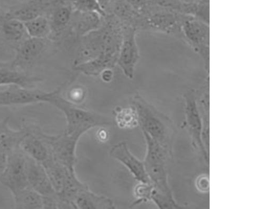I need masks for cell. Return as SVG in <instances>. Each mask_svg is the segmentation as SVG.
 <instances>
[{"label":"cell","instance_id":"cell-25","mask_svg":"<svg viewBox=\"0 0 262 209\" xmlns=\"http://www.w3.org/2000/svg\"><path fill=\"white\" fill-rule=\"evenodd\" d=\"M70 95L71 100H72V102L80 101L84 97V92L82 88L78 87L71 91Z\"/></svg>","mask_w":262,"mask_h":209},{"label":"cell","instance_id":"cell-4","mask_svg":"<svg viewBox=\"0 0 262 209\" xmlns=\"http://www.w3.org/2000/svg\"><path fill=\"white\" fill-rule=\"evenodd\" d=\"M34 131L47 144L51 154L56 161L71 170L75 171L76 150L78 139L65 132L59 136H51L42 133L37 128Z\"/></svg>","mask_w":262,"mask_h":209},{"label":"cell","instance_id":"cell-15","mask_svg":"<svg viewBox=\"0 0 262 209\" xmlns=\"http://www.w3.org/2000/svg\"><path fill=\"white\" fill-rule=\"evenodd\" d=\"M41 81L39 77L29 75L15 69H0V87L13 85L33 89Z\"/></svg>","mask_w":262,"mask_h":209},{"label":"cell","instance_id":"cell-11","mask_svg":"<svg viewBox=\"0 0 262 209\" xmlns=\"http://www.w3.org/2000/svg\"><path fill=\"white\" fill-rule=\"evenodd\" d=\"M27 178L29 186L42 197L57 195L42 165L28 155Z\"/></svg>","mask_w":262,"mask_h":209},{"label":"cell","instance_id":"cell-13","mask_svg":"<svg viewBox=\"0 0 262 209\" xmlns=\"http://www.w3.org/2000/svg\"><path fill=\"white\" fill-rule=\"evenodd\" d=\"M19 149L40 163L52 156L47 144L34 130H29L28 134L20 142Z\"/></svg>","mask_w":262,"mask_h":209},{"label":"cell","instance_id":"cell-24","mask_svg":"<svg viewBox=\"0 0 262 209\" xmlns=\"http://www.w3.org/2000/svg\"><path fill=\"white\" fill-rule=\"evenodd\" d=\"M195 185L198 189L202 193L208 192L209 190V180L208 176L201 175L196 180Z\"/></svg>","mask_w":262,"mask_h":209},{"label":"cell","instance_id":"cell-27","mask_svg":"<svg viewBox=\"0 0 262 209\" xmlns=\"http://www.w3.org/2000/svg\"><path fill=\"white\" fill-rule=\"evenodd\" d=\"M100 74L102 80L106 83L110 82L114 77V72L111 68L105 69Z\"/></svg>","mask_w":262,"mask_h":209},{"label":"cell","instance_id":"cell-18","mask_svg":"<svg viewBox=\"0 0 262 209\" xmlns=\"http://www.w3.org/2000/svg\"><path fill=\"white\" fill-rule=\"evenodd\" d=\"M15 208H43L42 196L30 186L13 194Z\"/></svg>","mask_w":262,"mask_h":209},{"label":"cell","instance_id":"cell-12","mask_svg":"<svg viewBox=\"0 0 262 209\" xmlns=\"http://www.w3.org/2000/svg\"><path fill=\"white\" fill-rule=\"evenodd\" d=\"M185 116L186 126L191 137L193 147L208 161V153L202 140V116H200L194 102H189L187 104Z\"/></svg>","mask_w":262,"mask_h":209},{"label":"cell","instance_id":"cell-9","mask_svg":"<svg viewBox=\"0 0 262 209\" xmlns=\"http://www.w3.org/2000/svg\"><path fill=\"white\" fill-rule=\"evenodd\" d=\"M45 93L17 86L0 87V107L25 106L43 102Z\"/></svg>","mask_w":262,"mask_h":209},{"label":"cell","instance_id":"cell-19","mask_svg":"<svg viewBox=\"0 0 262 209\" xmlns=\"http://www.w3.org/2000/svg\"><path fill=\"white\" fill-rule=\"evenodd\" d=\"M75 11V24L78 34L85 36L99 28L101 16L98 14Z\"/></svg>","mask_w":262,"mask_h":209},{"label":"cell","instance_id":"cell-3","mask_svg":"<svg viewBox=\"0 0 262 209\" xmlns=\"http://www.w3.org/2000/svg\"><path fill=\"white\" fill-rule=\"evenodd\" d=\"M146 153L143 162L151 184L158 192L173 199L168 183L167 163L171 152L148 135H144Z\"/></svg>","mask_w":262,"mask_h":209},{"label":"cell","instance_id":"cell-17","mask_svg":"<svg viewBox=\"0 0 262 209\" xmlns=\"http://www.w3.org/2000/svg\"><path fill=\"white\" fill-rule=\"evenodd\" d=\"M0 31L5 38L12 43L23 41L29 36L25 23L14 18H7L0 14Z\"/></svg>","mask_w":262,"mask_h":209},{"label":"cell","instance_id":"cell-10","mask_svg":"<svg viewBox=\"0 0 262 209\" xmlns=\"http://www.w3.org/2000/svg\"><path fill=\"white\" fill-rule=\"evenodd\" d=\"M110 155L124 165L138 181L151 184L144 162L130 152L126 142H120L113 146Z\"/></svg>","mask_w":262,"mask_h":209},{"label":"cell","instance_id":"cell-6","mask_svg":"<svg viewBox=\"0 0 262 209\" xmlns=\"http://www.w3.org/2000/svg\"><path fill=\"white\" fill-rule=\"evenodd\" d=\"M46 47V39L30 37L26 38L16 48L11 69L27 70L32 68L45 52Z\"/></svg>","mask_w":262,"mask_h":209},{"label":"cell","instance_id":"cell-21","mask_svg":"<svg viewBox=\"0 0 262 209\" xmlns=\"http://www.w3.org/2000/svg\"><path fill=\"white\" fill-rule=\"evenodd\" d=\"M49 19L51 34L58 33L69 23L72 18V8L69 6L60 5L53 9L50 13Z\"/></svg>","mask_w":262,"mask_h":209},{"label":"cell","instance_id":"cell-28","mask_svg":"<svg viewBox=\"0 0 262 209\" xmlns=\"http://www.w3.org/2000/svg\"><path fill=\"white\" fill-rule=\"evenodd\" d=\"M135 10L140 9L143 5L144 0H124Z\"/></svg>","mask_w":262,"mask_h":209},{"label":"cell","instance_id":"cell-22","mask_svg":"<svg viewBox=\"0 0 262 209\" xmlns=\"http://www.w3.org/2000/svg\"><path fill=\"white\" fill-rule=\"evenodd\" d=\"M73 6L76 11L97 13L101 17L106 16V12L97 0H73Z\"/></svg>","mask_w":262,"mask_h":209},{"label":"cell","instance_id":"cell-1","mask_svg":"<svg viewBox=\"0 0 262 209\" xmlns=\"http://www.w3.org/2000/svg\"><path fill=\"white\" fill-rule=\"evenodd\" d=\"M60 92L59 89L46 92L43 102L52 104L64 114L67 121L65 133L69 135L79 139L87 131L111 123V121L103 116L77 107L74 102L63 98Z\"/></svg>","mask_w":262,"mask_h":209},{"label":"cell","instance_id":"cell-14","mask_svg":"<svg viewBox=\"0 0 262 209\" xmlns=\"http://www.w3.org/2000/svg\"><path fill=\"white\" fill-rule=\"evenodd\" d=\"M73 208L85 209L114 208V204L110 199L98 196L90 191L86 186L80 190L71 200Z\"/></svg>","mask_w":262,"mask_h":209},{"label":"cell","instance_id":"cell-29","mask_svg":"<svg viewBox=\"0 0 262 209\" xmlns=\"http://www.w3.org/2000/svg\"><path fill=\"white\" fill-rule=\"evenodd\" d=\"M102 9L106 12L108 7L110 6L113 0H97Z\"/></svg>","mask_w":262,"mask_h":209},{"label":"cell","instance_id":"cell-5","mask_svg":"<svg viewBox=\"0 0 262 209\" xmlns=\"http://www.w3.org/2000/svg\"><path fill=\"white\" fill-rule=\"evenodd\" d=\"M28 155L19 148L8 153L6 169L0 176V183L12 194L30 186L27 178Z\"/></svg>","mask_w":262,"mask_h":209},{"label":"cell","instance_id":"cell-30","mask_svg":"<svg viewBox=\"0 0 262 209\" xmlns=\"http://www.w3.org/2000/svg\"><path fill=\"white\" fill-rule=\"evenodd\" d=\"M0 11H1V6H0Z\"/></svg>","mask_w":262,"mask_h":209},{"label":"cell","instance_id":"cell-7","mask_svg":"<svg viewBox=\"0 0 262 209\" xmlns=\"http://www.w3.org/2000/svg\"><path fill=\"white\" fill-rule=\"evenodd\" d=\"M139 58L135 30L132 28H125L122 32L121 44L117 62L124 75L128 78H134L135 67Z\"/></svg>","mask_w":262,"mask_h":209},{"label":"cell","instance_id":"cell-16","mask_svg":"<svg viewBox=\"0 0 262 209\" xmlns=\"http://www.w3.org/2000/svg\"><path fill=\"white\" fill-rule=\"evenodd\" d=\"M9 118L0 121V151L9 153L19 148L20 142L29 130H15L8 124Z\"/></svg>","mask_w":262,"mask_h":209},{"label":"cell","instance_id":"cell-23","mask_svg":"<svg viewBox=\"0 0 262 209\" xmlns=\"http://www.w3.org/2000/svg\"><path fill=\"white\" fill-rule=\"evenodd\" d=\"M154 186L151 184L139 182L136 187L135 193L138 198L137 203L150 200V196Z\"/></svg>","mask_w":262,"mask_h":209},{"label":"cell","instance_id":"cell-8","mask_svg":"<svg viewBox=\"0 0 262 209\" xmlns=\"http://www.w3.org/2000/svg\"><path fill=\"white\" fill-rule=\"evenodd\" d=\"M61 3L62 0H29L12 7L3 15L5 18L18 19L24 23L40 16H46L47 13H50Z\"/></svg>","mask_w":262,"mask_h":209},{"label":"cell","instance_id":"cell-2","mask_svg":"<svg viewBox=\"0 0 262 209\" xmlns=\"http://www.w3.org/2000/svg\"><path fill=\"white\" fill-rule=\"evenodd\" d=\"M133 106L142 131L171 151L174 129L171 120L139 96L134 98Z\"/></svg>","mask_w":262,"mask_h":209},{"label":"cell","instance_id":"cell-20","mask_svg":"<svg viewBox=\"0 0 262 209\" xmlns=\"http://www.w3.org/2000/svg\"><path fill=\"white\" fill-rule=\"evenodd\" d=\"M27 32L30 37L47 39L51 34L49 19L47 16H38L24 22Z\"/></svg>","mask_w":262,"mask_h":209},{"label":"cell","instance_id":"cell-26","mask_svg":"<svg viewBox=\"0 0 262 209\" xmlns=\"http://www.w3.org/2000/svg\"><path fill=\"white\" fill-rule=\"evenodd\" d=\"M8 153L0 151V176L4 172L8 163Z\"/></svg>","mask_w":262,"mask_h":209}]
</instances>
